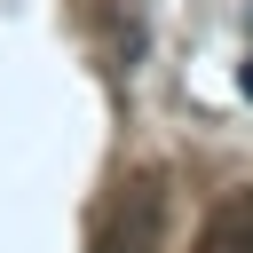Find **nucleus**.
Masks as SVG:
<instances>
[{"instance_id": "f257e3e1", "label": "nucleus", "mask_w": 253, "mask_h": 253, "mask_svg": "<svg viewBox=\"0 0 253 253\" xmlns=\"http://www.w3.org/2000/svg\"><path fill=\"white\" fill-rule=\"evenodd\" d=\"M198 253H253V190H229L198 237Z\"/></svg>"}, {"instance_id": "f03ea898", "label": "nucleus", "mask_w": 253, "mask_h": 253, "mask_svg": "<svg viewBox=\"0 0 253 253\" xmlns=\"http://www.w3.org/2000/svg\"><path fill=\"white\" fill-rule=\"evenodd\" d=\"M237 87H245V95H253V55H245V71H237Z\"/></svg>"}]
</instances>
